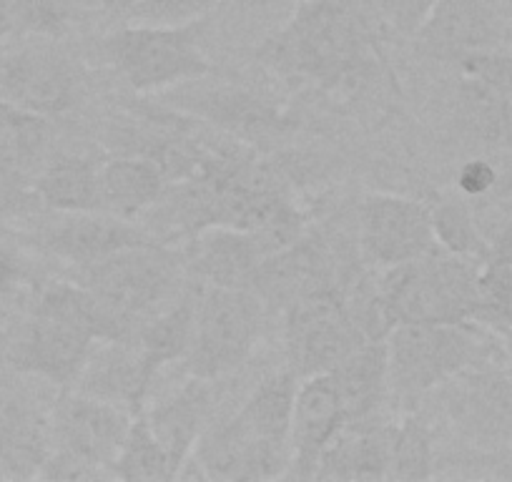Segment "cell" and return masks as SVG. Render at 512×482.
Here are the masks:
<instances>
[{
  "instance_id": "6da1fadb",
  "label": "cell",
  "mask_w": 512,
  "mask_h": 482,
  "mask_svg": "<svg viewBox=\"0 0 512 482\" xmlns=\"http://www.w3.org/2000/svg\"><path fill=\"white\" fill-rule=\"evenodd\" d=\"M367 51V23L354 0H299L256 58L287 83L334 88L364 66Z\"/></svg>"
},
{
  "instance_id": "7a4b0ae2",
  "label": "cell",
  "mask_w": 512,
  "mask_h": 482,
  "mask_svg": "<svg viewBox=\"0 0 512 482\" xmlns=\"http://www.w3.org/2000/svg\"><path fill=\"white\" fill-rule=\"evenodd\" d=\"M470 262L437 247L425 257L387 267L372 302L379 334L400 324L472 322L480 317V284Z\"/></svg>"
},
{
  "instance_id": "3957f363",
  "label": "cell",
  "mask_w": 512,
  "mask_h": 482,
  "mask_svg": "<svg viewBox=\"0 0 512 482\" xmlns=\"http://www.w3.org/2000/svg\"><path fill=\"white\" fill-rule=\"evenodd\" d=\"M390 392L405 407L462 370L485 365L490 339L467 322L400 324L387 332Z\"/></svg>"
},
{
  "instance_id": "277c9868",
  "label": "cell",
  "mask_w": 512,
  "mask_h": 482,
  "mask_svg": "<svg viewBox=\"0 0 512 482\" xmlns=\"http://www.w3.org/2000/svg\"><path fill=\"white\" fill-rule=\"evenodd\" d=\"M204 21L186 26H149L128 23L108 33L101 53L108 66L139 93H161L181 83L201 81L211 63L201 48Z\"/></svg>"
},
{
  "instance_id": "5b68a950",
  "label": "cell",
  "mask_w": 512,
  "mask_h": 482,
  "mask_svg": "<svg viewBox=\"0 0 512 482\" xmlns=\"http://www.w3.org/2000/svg\"><path fill=\"white\" fill-rule=\"evenodd\" d=\"M184 269V252H176L171 244L151 241L73 269L71 279L139 327L146 317L169 304Z\"/></svg>"
},
{
  "instance_id": "8992f818",
  "label": "cell",
  "mask_w": 512,
  "mask_h": 482,
  "mask_svg": "<svg viewBox=\"0 0 512 482\" xmlns=\"http://www.w3.org/2000/svg\"><path fill=\"white\" fill-rule=\"evenodd\" d=\"M264 322V302L244 287L199 284L194 337L184 367L199 380H219L244 365Z\"/></svg>"
},
{
  "instance_id": "52a82bcc",
  "label": "cell",
  "mask_w": 512,
  "mask_h": 482,
  "mask_svg": "<svg viewBox=\"0 0 512 482\" xmlns=\"http://www.w3.org/2000/svg\"><path fill=\"white\" fill-rule=\"evenodd\" d=\"M364 329L354 322L349 304L334 284L314 289L287 307L284 342L289 370L302 377L329 372L339 359L367 342Z\"/></svg>"
},
{
  "instance_id": "ba28073f",
  "label": "cell",
  "mask_w": 512,
  "mask_h": 482,
  "mask_svg": "<svg viewBox=\"0 0 512 482\" xmlns=\"http://www.w3.org/2000/svg\"><path fill=\"white\" fill-rule=\"evenodd\" d=\"M440 390V407L457 437L480 450L512 447V375L470 367Z\"/></svg>"
},
{
  "instance_id": "9c48e42d",
  "label": "cell",
  "mask_w": 512,
  "mask_h": 482,
  "mask_svg": "<svg viewBox=\"0 0 512 482\" xmlns=\"http://www.w3.org/2000/svg\"><path fill=\"white\" fill-rule=\"evenodd\" d=\"M299 377L292 370L274 372L256 385L231 420L251 452V482L287 477L292 465V410Z\"/></svg>"
},
{
  "instance_id": "30bf717a",
  "label": "cell",
  "mask_w": 512,
  "mask_h": 482,
  "mask_svg": "<svg viewBox=\"0 0 512 482\" xmlns=\"http://www.w3.org/2000/svg\"><path fill=\"white\" fill-rule=\"evenodd\" d=\"M357 226L362 257L377 267H397L437 249L430 206L405 196H367L359 206Z\"/></svg>"
},
{
  "instance_id": "8fae6325",
  "label": "cell",
  "mask_w": 512,
  "mask_h": 482,
  "mask_svg": "<svg viewBox=\"0 0 512 482\" xmlns=\"http://www.w3.org/2000/svg\"><path fill=\"white\" fill-rule=\"evenodd\" d=\"M78 88V68L56 48L26 46L0 56V101L51 118L76 106Z\"/></svg>"
},
{
  "instance_id": "7c38bea8",
  "label": "cell",
  "mask_w": 512,
  "mask_h": 482,
  "mask_svg": "<svg viewBox=\"0 0 512 482\" xmlns=\"http://www.w3.org/2000/svg\"><path fill=\"white\" fill-rule=\"evenodd\" d=\"M93 347L96 342L81 329L48 314L31 312L8 344V365L68 390L81 377Z\"/></svg>"
},
{
  "instance_id": "4fadbf2b",
  "label": "cell",
  "mask_w": 512,
  "mask_h": 482,
  "mask_svg": "<svg viewBox=\"0 0 512 482\" xmlns=\"http://www.w3.org/2000/svg\"><path fill=\"white\" fill-rule=\"evenodd\" d=\"M176 111L214 126L219 134L256 144L287 134L294 126L292 118L267 98L241 88H181L166 96Z\"/></svg>"
},
{
  "instance_id": "5bb4252c",
  "label": "cell",
  "mask_w": 512,
  "mask_h": 482,
  "mask_svg": "<svg viewBox=\"0 0 512 482\" xmlns=\"http://www.w3.org/2000/svg\"><path fill=\"white\" fill-rule=\"evenodd\" d=\"M136 415L111 402L96 400L83 392H71L56 402L51 430L56 447L86 457L111 475V465L128 435Z\"/></svg>"
},
{
  "instance_id": "9a60e30c",
  "label": "cell",
  "mask_w": 512,
  "mask_h": 482,
  "mask_svg": "<svg viewBox=\"0 0 512 482\" xmlns=\"http://www.w3.org/2000/svg\"><path fill=\"white\" fill-rule=\"evenodd\" d=\"M151 241L156 239L144 226L106 211H73L38 231L43 252L71 264L73 269L88 267L123 249Z\"/></svg>"
},
{
  "instance_id": "2e32d148",
  "label": "cell",
  "mask_w": 512,
  "mask_h": 482,
  "mask_svg": "<svg viewBox=\"0 0 512 482\" xmlns=\"http://www.w3.org/2000/svg\"><path fill=\"white\" fill-rule=\"evenodd\" d=\"M347 427L342 397L329 372L299 380L292 410V465L287 477L314 480L327 447Z\"/></svg>"
},
{
  "instance_id": "e0dca14e",
  "label": "cell",
  "mask_w": 512,
  "mask_h": 482,
  "mask_svg": "<svg viewBox=\"0 0 512 482\" xmlns=\"http://www.w3.org/2000/svg\"><path fill=\"white\" fill-rule=\"evenodd\" d=\"M269 254L274 252L262 236L214 226L191 236L184 249V267L199 284L249 289L251 277Z\"/></svg>"
},
{
  "instance_id": "ac0fdd59",
  "label": "cell",
  "mask_w": 512,
  "mask_h": 482,
  "mask_svg": "<svg viewBox=\"0 0 512 482\" xmlns=\"http://www.w3.org/2000/svg\"><path fill=\"white\" fill-rule=\"evenodd\" d=\"M154 377L146 370L136 339H116V342H96L81 377L73 387L96 400L123 407L131 415L144 412Z\"/></svg>"
},
{
  "instance_id": "d6986e66",
  "label": "cell",
  "mask_w": 512,
  "mask_h": 482,
  "mask_svg": "<svg viewBox=\"0 0 512 482\" xmlns=\"http://www.w3.org/2000/svg\"><path fill=\"white\" fill-rule=\"evenodd\" d=\"M329 274V254L319 239L302 234L297 241L269 254L251 277L249 289L267 302H282L284 309L294 299L332 284Z\"/></svg>"
},
{
  "instance_id": "ffe728a7",
  "label": "cell",
  "mask_w": 512,
  "mask_h": 482,
  "mask_svg": "<svg viewBox=\"0 0 512 482\" xmlns=\"http://www.w3.org/2000/svg\"><path fill=\"white\" fill-rule=\"evenodd\" d=\"M31 312L48 314L71 327L86 332L93 342H116L131 339L136 334V324L118 314L111 304L86 289L73 279H53L36 292Z\"/></svg>"
},
{
  "instance_id": "44dd1931",
  "label": "cell",
  "mask_w": 512,
  "mask_h": 482,
  "mask_svg": "<svg viewBox=\"0 0 512 482\" xmlns=\"http://www.w3.org/2000/svg\"><path fill=\"white\" fill-rule=\"evenodd\" d=\"M151 430H154L156 440L164 447L166 457L174 470V480L184 462L189 460L194 452L196 442H199L201 432L211 422V387L209 380H199L191 377L179 392L169 397V400L159 402L154 410L146 415Z\"/></svg>"
},
{
  "instance_id": "7402d4cb",
  "label": "cell",
  "mask_w": 512,
  "mask_h": 482,
  "mask_svg": "<svg viewBox=\"0 0 512 482\" xmlns=\"http://www.w3.org/2000/svg\"><path fill=\"white\" fill-rule=\"evenodd\" d=\"M342 397L347 425L364 422L379 410L390 392V367H387V342L367 339L357 349L339 359L329 370Z\"/></svg>"
},
{
  "instance_id": "603a6c76",
  "label": "cell",
  "mask_w": 512,
  "mask_h": 482,
  "mask_svg": "<svg viewBox=\"0 0 512 482\" xmlns=\"http://www.w3.org/2000/svg\"><path fill=\"white\" fill-rule=\"evenodd\" d=\"M392 425L352 422L327 447L314 480H387Z\"/></svg>"
},
{
  "instance_id": "cb8c5ba5",
  "label": "cell",
  "mask_w": 512,
  "mask_h": 482,
  "mask_svg": "<svg viewBox=\"0 0 512 482\" xmlns=\"http://www.w3.org/2000/svg\"><path fill=\"white\" fill-rule=\"evenodd\" d=\"M502 23L487 0H437L417 38L450 53L485 51L500 38Z\"/></svg>"
},
{
  "instance_id": "d4e9b609",
  "label": "cell",
  "mask_w": 512,
  "mask_h": 482,
  "mask_svg": "<svg viewBox=\"0 0 512 482\" xmlns=\"http://www.w3.org/2000/svg\"><path fill=\"white\" fill-rule=\"evenodd\" d=\"M161 166L149 156H121L111 159L98 171V194L101 211L139 221L159 201L166 189Z\"/></svg>"
},
{
  "instance_id": "484cf974",
  "label": "cell",
  "mask_w": 512,
  "mask_h": 482,
  "mask_svg": "<svg viewBox=\"0 0 512 482\" xmlns=\"http://www.w3.org/2000/svg\"><path fill=\"white\" fill-rule=\"evenodd\" d=\"M196 302H199V289L196 292L191 289L146 317L136 329V347L154 380L166 365L179 362L189 352L191 337H194Z\"/></svg>"
},
{
  "instance_id": "4316f807",
  "label": "cell",
  "mask_w": 512,
  "mask_h": 482,
  "mask_svg": "<svg viewBox=\"0 0 512 482\" xmlns=\"http://www.w3.org/2000/svg\"><path fill=\"white\" fill-rule=\"evenodd\" d=\"M98 171L101 166L88 156H56L46 161L31 179L33 196L48 209L61 211V214L101 211Z\"/></svg>"
},
{
  "instance_id": "83f0119b",
  "label": "cell",
  "mask_w": 512,
  "mask_h": 482,
  "mask_svg": "<svg viewBox=\"0 0 512 482\" xmlns=\"http://www.w3.org/2000/svg\"><path fill=\"white\" fill-rule=\"evenodd\" d=\"M51 422L28 407L0 412V465L8 477H38L53 450Z\"/></svg>"
},
{
  "instance_id": "f1b7e54d",
  "label": "cell",
  "mask_w": 512,
  "mask_h": 482,
  "mask_svg": "<svg viewBox=\"0 0 512 482\" xmlns=\"http://www.w3.org/2000/svg\"><path fill=\"white\" fill-rule=\"evenodd\" d=\"M51 121L41 113L0 101V164L31 181L51 144Z\"/></svg>"
},
{
  "instance_id": "f546056e",
  "label": "cell",
  "mask_w": 512,
  "mask_h": 482,
  "mask_svg": "<svg viewBox=\"0 0 512 482\" xmlns=\"http://www.w3.org/2000/svg\"><path fill=\"white\" fill-rule=\"evenodd\" d=\"M512 103L492 83L465 73L457 88V121L482 144H500L510 136Z\"/></svg>"
},
{
  "instance_id": "4dcf8cb0",
  "label": "cell",
  "mask_w": 512,
  "mask_h": 482,
  "mask_svg": "<svg viewBox=\"0 0 512 482\" xmlns=\"http://www.w3.org/2000/svg\"><path fill=\"white\" fill-rule=\"evenodd\" d=\"M111 477L123 482H169L174 470L164 447L156 440L146 412L136 415L128 427V435L111 465Z\"/></svg>"
},
{
  "instance_id": "1f68e13d",
  "label": "cell",
  "mask_w": 512,
  "mask_h": 482,
  "mask_svg": "<svg viewBox=\"0 0 512 482\" xmlns=\"http://www.w3.org/2000/svg\"><path fill=\"white\" fill-rule=\"evenodd\" d=\"M435 475V450L427 422L417 412L392 425L387 480H430Z\"/></svg>"
},
{
  "instance_id": "d6a6232c",
  "label": "cell",
  "mask_w": 512,
  "mask_h": 482,
  "mask_svg": "<svg viewBox=\"0 0 512 482\" xmlns=\"http://www.w3.org/2000/svg\"><path fill=\"white\" fill-rule=\"evenodd\" d=\"M83 0H11L13 36L58 41L81 16Z\"/></svg>"
},
{
  "instance_id": "836d02e7",
  "label": "cell",
  "mask_w": 512,
  "mask_h": 482,
  "mask_svg": "<svg viewBox=\"0 0 512 482\" xmlns=\"http://www.w3.org/2000/svg\"><path fill=\"white\" fill-rule=\"evenodd\" d=\"M430 219L437 247L465 259L487 257L485 241L465 206L457 201H442L435 209H430Z\"/></svg>"
},
{
  "instance_id": "e575fe53",
  "label": "cell",
  "mask_w": 512,
  "mask_h": 482,
  "mask_svg": "<svg viewBox=\"0 0 512 482\" xmlns=\"http://www.w3.org/2000/svg\"><path fill=\"white\" fill-rule=\"evenodd\" d=\"M219 0H136L128 8V23H149V26H186L204 21Z\"/></svg>"
},
{
  "instance_id": "d590c367",
  "label": "cell",
  "mask_w": 512,
  "mask_h": 482,
  "mask_svg": "<svg viewBox=\"0 0 512 482\" xmlns=\"http://www.w3.org/2000/svg\"><path fill=\"white\" fill-rule=\"evenodd\" d=\"M437 0H374L379 18L400 36H415L435 11Z\"/></svg>"
},
{
  "instance_id": "8d00e7d4",
  "label": "cell",
  "mask_w": 512,
  "mask_h": 482,
  "mask_svg": "<svg viewBox=\"0 0 512 482\" xmlns=\"http://www.w3.org/2000/svg\"><path fill=\"white\" fill-rule=\"evenodd\" d=\"M465 73L480 76L482 81L492 83L507 101L512 103V56L490 51H472L460 56Z\"/></svg>"
},
{
  "instance_id": "74e56055",
  "label": "cell",
  "mask_w": 512,
  "mask_h": 482,
  "mask_svg": "<svg viewBox=\"0 0 512 482\" xmlns=\"http://www.w3.org/2000/svg\"><path fill=\"white\" fill-rule=\"evenodd\" d=\"M38 477L43 480H98V477H111L108 470L93 465L86 457L76 455L63 447H53L51 455L46 457L43 467L38 470Z\"/></svg>"
},
{
  "instance_id": "f35d334b",
  "label": "cell",
  "mask_w": 512,
  "mask_h": 482,
  "mask_svg": "<svg viewBox=\"0 0 512 482\" xmlns=\"http://www.w3.org/2000/svg\"><path fill=\"white\" fill-rule=\"evenodd\" d=\"M28 284V262L16 247L0 241V307Z\"/></svg>"
},
{
  "instance_id": "ab89813d",
  "label": "cell",
  "mask_w": 512,
  "mask_h": 482,
  "mask_svg": "<svg viewBox=\"0 0 512 482\" xmlns=\"http://www.w3.org/2000/svg\"><path fill=\"white\" fill-rule=\"evenodd\" d=\"M26 184L31 181L0 164V224H6L11 216H16V211L23 209L28 199Z\"/></svg>"
},
{
  "instance_id": "60d3db41",
  "label": "cell",
  "mask_w": 512,
  "mask_h": 482,
  "mask_svg": "<svg viewBox=\"0 0 512 482\" xmlns=\"http://www.w3.org/2000/svg\"><path fill=\"white\" fill-rule=\"evenodd\" d=\"M497 171L490 161L485 159H472L460 166L457 171V186L465 191L467 196H482L495 186Z\"/></svg>"
},
{
  "instance_id": "b9f144b4",
  "label": "cell",
  "mask_w": 512,
  "mask_h": 482,
  "mask_svg": "<svg viewBox=\"0 0 512 482\" xmlns=\"http://www.w3.org/2000/svg\"><path fill=\"white\" fill-rule=\"evenodd\" d=\"M234 3L249 8V11H264V8L277 6V3H282V0H234Z\"/></svg>"
},
{
  "instance_id": "7bdbcfd3",
  "label": "cell",
  "mask_w": 512,
  "mask_h": 482,
  "mask_svg": "<svg viewBox=\"0 0 512 482\" xmlns=\"http://www.w3.org/2000/svg\"><path fill=\"white\" fill-rule=\"evenodd\" d=\"M103 3H106L108 11L116 13V16H126L128 8L134 6L136 0H103Z\"/></svg>"
},
{
  "instance_id": "ee69618b",
  "label": "cell",
  "mask_w": 512,
  "mask_h": 482,
  "mask_svg": "<svg viewBox=\"0 0 512 482\" xmlns=\"http://www.w3.org/2000/svg\"><path fill=\"white\" fill-rule=\"evenodd\" d=\"M505 357H507V367H510V375H512V332H505Z\"/></svg>"
},
{
  "instance_id": "f6af8a7d",
  "label": "cell",
  "mask_w": 512,
  "mask_h": 482,
  "mask_svg": "<svg viewBox=\"0 0 512 482\" xmlns=\"http://www.w3.org/2000/svg\"><path fill=\"white\" fill-rule=\"evenodd\" d=\"M0 477H8L6 470H3V465H0Z\"/></svg>"
}]
</instances>
